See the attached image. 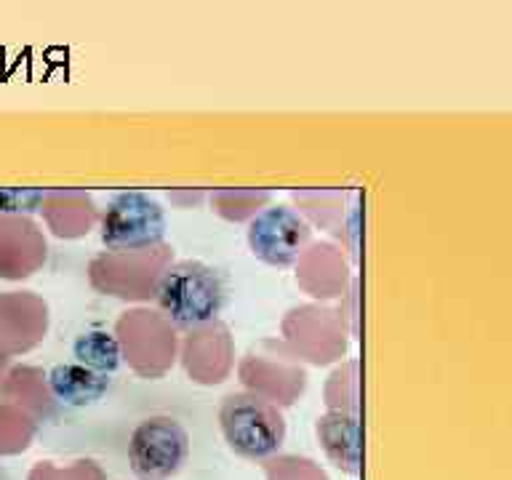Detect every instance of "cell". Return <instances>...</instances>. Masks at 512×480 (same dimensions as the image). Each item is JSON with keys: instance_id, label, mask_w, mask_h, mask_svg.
I'll list each match as a JSON object with an SVG mask.
<instances>
[{"instance_id": "obj_1", "label": "cell", "mask_w": 512, "mask_h": 480, "mask_svg": "<svg viewBox=\"0 0 512 480\" xmlns=\"http://www.w3.org/2000/svg\"><path fill=\"white\" fill-rule=\"evenodd\" d=\"M155 304L176 328L192 331L216 320L227 304L224 275L200 259H182L160 275Z\"/></svg>"}, {"instance_id": "obj_2", "label": "cell", "mask_w": 512, "mask_h": 480, "mask_svg": "<svg viewBox=\"0 0 512 480\" xmlns=\"http://www.w3.org/2000/svg\"><path fill=\"white\" fill-rule=\"evenodd\" d=\"M219 430L240 459H270L286 443V419L275 403L256 392H230L219 406Z\"/></svg>"}, {"instance_id": "obj_3", "label": "cell", "mask_w": 512, "mask_h": 480, "mask_svg": "<svg viewBox=\"0 0 512 480\" xmlns=\"http://www.w3.org/2000/svg\"><path fill=\"white\" fill-rule=\"evenodd\" d=\"M99 238L107 251H147L166 238V208L139 190L112 195L99 216Z\"/></svg>"}, {"instance_id": "obj_4", "label": "cell", "mask_w": 512, "mask_h": 480, "mask_svg": "<svg viewBox=\"0 0 512 480\" xmlns=\"http://www.w3.org/2000/svg\"><path fill=\"white\" fill-rule=\"evenodd\" d=\"M190 459V432L174 416H147L128 438V464L136 480H171Z\"/></svg>"}, {"instance_id": "obj_5", "label": "cell", "mask_w": 512, "mask_h": 480, "mask_svg": "<svg viewBox=\"0 0 512 480\" xmlns=\"http://www.w3.org/2000/svg\"><path fill=\"white\" fill-rule=\"evenodd\" d=\"M312 230L310 224L304 222L299 211H294L286 203H272L262 208L259 214L248 222L246 240L251 254L259 262L270 264V267H291L296 264L304 246L310 243Z\"/></svg>"}, {"instance_id": "obj_6", "label": "cell", "mask_w": 512, "mask_h": 480, "mask_svg": "<svg viewBox=\"0 0 512 480\" xmlns=\"http://www.w3.org/2000/svg\"><path fill=\"white\" fill-rule=\"evenodd\" d=\"M112 379L107 374L91 371L80 363H56L48 371V390L59 403L72 408L94 406L110 392Z\"/></svg>"}, {"instance_id": "obj_7", "label": "cell", "mask_w": 512, "mask_h": 480, "mask_svg": "<svg viewBox=\"0 0 512 480\" xmlns=\"http://www.w3.org/2000/svg\"><path fill=\"white\" fill-rule=\"evenodd\" d=\"M315 435H318L320 446L326 451L336 470L347 472V475H358L360 472V424L352 414L342 411H331V414L320 416L315 424Z\"/></svg>"}, {"instance_id": "obj_8", "label": "cell", "mask_w": 512, "mask_h": 480, "mask_svg": "<svg viewBox=\"0 0 512 480\" xmlns=\"http://www.w3.org/2000/svg\"><path fill=\"white\" fill-rule=\"evenodd\" d=\"M72 355H75V363L107 376L115 374L120 368V360H123L120 342L107 328H88V331L75 336Z\"/></svg>"}, {"instance_id": "obj_9", "label": "cell", "mask_w": 512, "mask_h": 480, "mask_svg": "<svg viewBox=\"0 0 512 480\" xmlns=\"http://www.w3.org/2000/svg\"><path fill=\"white\" fill-rule=\"evenodd\" d=\"M40 192H0V211H35V203L27 200H38Z\"/></svg>"}, {"instance_id": "obj_10", "label": "cell", "mask_w": 512, "mask_h": 480, "mask_svg": "<svg viewBox=\"0 0 512 480\" xmlns=\"http://www.w3.org/2000/svg\"><path fill=\"white\" fill-rule=\"evenodd\" d=\"M0 480H6V475H3V467H0Z\"/></svg>"}]
</instances>
